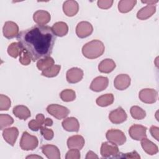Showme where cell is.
Here are the masks:
<instances>
[{
	"label": "cell",
	"instance_id": "1",
	"mask_svg": "<svg viewBox=\"0 0 159 159\" xmlns=\"http://www.w3.org/2000/svg\"><path fill=\"white\" fill-rule=\"evenodd\" d=\"M22 48L27 51L32 61L50 57L52 53L56 35L52 27L47 25H35L22 30L17 36Z\"/></svg>",
	"mask_w": 159,
	"mask_h": 159
},
{
	"label": "cell",
	"instance_id": "2",
	"mask_svg": "<svg viewBox=\"0 0 159 159\" xmlns=\"http://www.w3.org/2000/svg\"><path fill=\"white\" fill-rule=\"evenodd\" d=\"M104 45L101 41L93 40L83 45L82 53L87 58L94 59L101 56L104 52Z\"/></svg>",
	"mask_w": 159,
	"mask_h": 159
},
{
	"label": "cell",
	"instance_id": "3",
	"mask_svg": "<svg viewBox=\"0 0 159 159\" xmlns=\"http://www.w3.org/2000/svg\"><path fill=\"white\" fill-rule=\"evenodd\" d=\"M39 141L37 138L29 134L27 132H23L20 141V147L24 150H32L38 146Z\"/></svg>",
	"mask_w": 159,
	"mask_h": 159
},
{
	"label": "cell",
	"instance_id": "4",
	"mask_svg": "<svg viewBox=\"0 0 159 159\" xmlns=\"http://www.w3.org/2000/svg\"><path fill=\"white\" fill-rule=\"evenodd\" d=\"M47 111L50 115L58 120L66 118L70 113V111L67 107L57 104L48 105L47 107Z\"/></svg>",
	"mask_w": 159,
	"mask_h": 159
},
{
	"label": "cell",
	"instance_id": "5",
	"mask_svg": "<svg viewBox=\"0 0 159 159\" xmlns=\"http://www.w3.org/2000/svg\"><path fill=\"white\" fill-rule=\"evenodd\" d=\"M107 140L116 145H122L126 142V137L124 133L118 129H110L106 134Z\"/></svg>",
	"mask_w": 159,
	"mask_h": 159
},
{
	"label": "cell",
	"instance_id": "6",
	"mask_svg": "<svg viewBox=\"0 0 159 159\" xmlns=\"http://www.w3.org/2000/svg\"><path fill=\"white\" fill-rule=\"evenodd\" d=\"M119 148L117 145L110 142H104L102 143L101 147L100 153L102 157H114L116 158L119 153Z\"/></svg>",
	"mask_w": 159,
	"mask_h": 159
},
{
	"label": "cell",
	"instance_id": "7",
	"mask_svg": "<svg viewBox=\"0 0 159 159\" xmlns=\"http://www.w3.org/2000/svg\"><path fill=\"white\" fill-rule=\"evenodd\" d=\"M139 97L140 101L144 103L153 104L158 99V92L154 89H143L139 92Z\"/></svg>",
	"mask_w": 159,
	"mask_h": 159
},
{
	"label": "cell",
	"instance_id": "8",
	"mask_svg": "<svg viewBox=\"0 0 159 159\" xmlns=\"http://www.w3.org/2000/svg\"><path fill=\"white\" fill-rule=\"evenodd\" d=\"M93 32V27L87 21L79 22L76 27V34L79 38L84 39L89 36Z\"/></svg>",
	"mask_w": 159,
	"mask_h": 159
},
{
	"label": "cell",
	"instance_id": "9",
	"mask_svg": "<svg viewBox=\"0 0 159 159\" xmlns=\"http://www.w3.org/2000/svg\"><path fill=\"white\" fill-rule=\"evenodd\" d=\"M147 127L139 124L132 125L129 130L130 137L135 140H141L142 139L147 137Z\"/></svg>",
	"mask_w": 159,
	"mask_h": 159
},
{
	"label": "cell",
	"instance_id": "10",
	"mask_svg": "<svg viewBox=\"0 0 159 159\" xmlns=\"http://www.w3.org/2000/svg\"><path fill=\"white\" fill-rule=\"evenodd\" d=\"M127 115L121 107H117L116 109L112 111L109 114V119L110 121L115 124H119L126 120Z\"/></svg>",
	"mask_w": 159,
	"mask_h": 159
},
{
	"label": "cell",
	"instance_id": "11",
	"mask_svg": "<svg viewBox=\"0 0 159 159\" xmlns=\"http://www.w3.org/2000/svg\"><path fill=\"white\" fill-rule=\"evenodd\" d=\"M2 32L6 38L8 39H12L19 34V27L14 22L7 21L4 24Z\"/></svg>",
	"mask_w": 159,
	"mask_h": 159
},
{
	"label": "cell",
	"instance_id": "12",
	"mask_svg": "<svg viewBox=\"0 0 159 159\" xmlns=\"http://www.w3.org/2000/svg\"><path fill=\"white\" fill-rule=\"evenodd\" d=\"M109 80L107 77L98 76L95 78L90 84V89L95 92H100L104 90L108 86Z\"/></svg>",
	"mask_w": 159,
	"mask_h": 159
},
{
	"label": "cell",
	"instance_id": "13",
	"mask_svg": "<svg viewBox=\"0 0 159 159\" xmlns=\"http://www.w3.org/2000/svg\"><path fill=\"white\" fill-rule=\"evenodd\" d=\"M83 77V71L77 67H73L66 72V80L70 83H76L80 81Z\"/></svg>",
	"mask_w": 159,
	"mask_h": 159
},
{
	"label": "cell",
	"instance_id": "14",
	"mask_svg": "<svg viewBox=\"0 0 159 159\" xmlns=\"http://www.w3.org/2000/svg\"><path fill=\"white\" fill-rule=\"evenodd\" d=\"M18 135L19 130L17 128L15 127L5 129L2 132V137L11 146L14 145Z\"/></svg>",
	"mask_w": 159,
	"mask_h": 159
},
{
	"label": "cell",
	"instance_id": "15",
	"mask_svg": "<svg viewBox=\"0 0 159 159\" xmlns=\"http://www.w3.org/2000/svg\"><path fill=\"white\" fill-rule=\"evenodd\" d=\"M130 78L127 74H120L117 75L114 81V86L118 90L126 89L130 84Z\"/></svg>",
	"mask_w": 159,
	"mask_h": 159
},
{
	"label": "cell",
	"instance_id": "16",
	"mask_svg": "<svg viewBox=\"0 0 159 159\" xmlns=\"http://www.w3.org/2000/svg\"><path fill=\"white\" fill-rule=\"evenodd\" d=\"M42 153L48 159H60V152L58 147L53 145L47 144L42 146Z\"/></svg>",
	"mask_w": 159,
	"mask_h": 159
},
{
	"label": "cell",
	"instance_id": "17",
	"mask_svg": "<svg viewBox=\"0 0 159 159\" xmlns=\"http://www.w3.org/2000/svg\"><path fill=\"white\" fill-rule=\"evenodd\" d=\"M79 10V5L76 1L68 0L63 4V11L65 14L69 17L75 16Z\"/></svg>",
	"mask_w": 159,
	"mask_h": 159
},
{
	"label": "cell",
	"instance_id": "18",
	"mask_svg": "<svg viewBox=\"0 0 159 159\" xmlns=\"http://www.w3.org/2000/svg\"><path fill=\"white\" fill-rule=\"evenodd\" d=\"M51 16L48 12L43 10H38L34 12L33 19L35 23L40 25H44L50 20Z\"/></svg>",
	"mask_w": 159,
	"mask_h": 159
},
{
	"label": "cell",
	"instance_id": "19",
	"mask_svg": "<svg viewBox=\"0 0 159 159\" xmlns=\"http://www.w3.org/2000/svg\"><path fill=\"white\" fill-rule=\"evenodd\" d=\"M63 128L68 132H78L80 124L78 119L73 117L65 119L62 123Z\"/></svg>",
	"mask_w": 159,
	"mask_h": 159
},
{
	"label": "cell",
	"instance_id": "20",
	"mask_svg": "<svg viewBox=\"0 0 159 159\" xmlns=\"http://www.w3.org/2000/svg\"><path fill=\"white\" fill-rule=\"evenodd\" d=\"M84 139L80 135H75L70 137L67 140V146L71 148H76L81 150L84 145Z\"/></svg>",
	"mask_w": 159,
	"mask_h": 159
},
{
	"label": "cell",
	"instance_id": "21",
	"mask_svg": "<svg viewBox=\"0 0 159 159\" xmlns=\"http://www.w3.org/2000/svg\"><path fill=\"white\" fill-rule=\"evenodd\" d=\"M155 11L156 6L155 4H148L138 11L137 17L140 20H145L150 17Z\"/></svg>",
	"mask_w": 159,
	"mask_h": 159
},
{
	"label": "cell",
	"instance_id": "22",
	"mask_svg": "<svg viewBox=\"0 0 159 159\" xmlns=\"http://www.w3.org/2000/svg\"><path fill=\"white\" fill-rule=\"evenodd\" d=\"M141 145L143 150L150 155H153L158 152V148L157 145L148 140L147 137L141 140Z\"/></svg>",
	"mask_w": 159,
	"mask_h": 159
},
{
	"label": "cell",
	"instance_id": "23",
	"mask_svg": "<svg viewBox=\"0 0 159 159\" xmlns=\"http://www.w3.org/2000/svg\"><path fill=\"white\" fill-rule=\"evenodd\" d=\"M12 112L16 117L22 120H26L31 116L30 111L28 107L23 105L15 106L12 109Z\"/></svg>",
	"mask_w": 159,
	"mask_h": 159
},
{
	"label": "cell",
	"instance_id": "24",
	"mask_svg": "<svg viewBox=\"0 0 159 159\" xmlns=\"http://www.w3.org/2000/svg\"><path fill=\"white\" fill-rule=\"evenodd\" d=\"M116 66V63L113 60L106 58L99 63L98 65V70L101 73H109L114 70Z\"/></svg>",
	"mask_w": 159,
	"mask_h": 159
},
{
	"label": "cell",
	"instance_id": "25",
	"mask_svg": "<svg viewBox=\"0 0 159 159\" xmlns=\"http://www.w3.org/2000/svg\"><path fill=\"white\" fill-rule=\"evenodd\" d=\"M52 29L56 36L63 37L67 34L68 27L66 23L64 22H57L52 27Z\"/></svg>",
	"mask_w": 159,
	"mask_h": 159
},
{
	"label": "cell",
	"instance_id": "26",
	"mask_svg": "<svg viewBox=\"0 0 159 159\" xmlns=\"http://www.w3.org/2000/svg\"><path fill=\"white\" fill-rule=\"evenodd\" d=\"M45 117L42 114H38L35 119H32L28 124L29 128L32 131H38L43 125Z\"/></svg>",
	"mask_w": 159,
	"mask_h": 159
},
{
	"label": "cell",
	"instance_id": "27",
	"mask_svg": "<svg viewBox=\"0 0 159 159\" xmlns=\"http://www.w3.org/2000/svg\"><path fill=\"white\" fill-rule=\"evenodd\" d=\"M137 3L135 0H121L118 3V9L122 13L130 11Z\"/></svg>",
	"mask_w": 159,
	"mask_h": 159
},
{
	"label": "cell",
	"instance_id": "28",
	"mask_svg": "<svg viewBox=\"0 0 159 159\" xmlns=\"http://www.w3.org/2000/svg\"><path fill=\"white\" fill-rule=\"evenodd\" d=\"M114 98L112 93L103 94L96 99V104L101 107H106L112 104L114 102Z\"/></svg>",
	"mask_w": 159,
	"mask_h": 159
},
{
	"label": "cell",
	"instance_id": "29",
	"mask_svg": "<svg viewBox=\"0 0 159 159\" xmlns=\"http://www.w3.org/2000/svg\"><path fill=\"white\" fill-rule=\"evenodd\" d=\"M23 50L24 49L22 48L19 42H12L8 46L7 48L8 54L11 57L15 58L19 56Z\"/></svg>",
	"mask_w": 159,
	"mask_h": 159
},
{
	"label": "cell",
	"instance_id": "30",
	"mask_svg": "<svg viewBox=\"0 0 159 159\" xmlns=\"http://www.w3.org/2000/svg\"><path fill=\"white\" fill-rule=\"evenodd\" d=\"M55 63L54 60L50 57L40 59L37 62V67L39 70L43 71L53 66Z\"/></svg>",
	"mask_w": 159,
	"mask_h": 159
},
{
	"label": "cell",
	"instance_id": "31",
	"mask_svg": "<svg viewBox=\"0 0 159 159\" xmlns=\"http://www.w3.org/2000/svg\"><path fill=\"white\" fill-rule=\"evenodd\" d=\"M130 112L131 116L137 120H142L144 119L146 116L145 111L142 109L141 107L137 106H134L131 107L130 109Z\"/></svg>",
	"mask_w": 159,
	"mask_h": 159
},
{
	"label": "cell",
	"instance_id": "32",
	"mask_svg": "<svg viewBox=\"0 0 159 159\" xmlns=\"http://www.w3.org/2000/svg\"><path fill=\"white\" fill-rule=\"evenodd\" d=\"M61 66L58 65H53L49 68L42 71V75L47 78H53L58 75L60 71Z\"/></svg>",
	"mask_w": 159,
	"mask_h": 159
},
{
	"label": "cell",
	"instance_id": "33",
	"mask_svg": "<svg viewBox=\"0 0 159 159\" xmlns=\"http://www.w3.org/2000/svg\"><path fill=\"white\" fill-rule=\"evenodd\" d=\"M60 96L61 99L65 102L73 101L76 98V93L75 91L71 89H66L63 90L60 94Z\"/></svg>",
	"mask_w": 159,
	"mask_h": 159
},
{
	"label": "cell",
	"instance_id": "34",
	"mask_svg": "<svg viewBox=\"0 0 159 159\" xmlns=\"http://www.w3.org/2000/svg\"><path fill=\"white\" fill-rule=\"evenodd\" d=\"M14 123L13 118L8 114H0V129L3 130L5 127L10 126Z\"/></svg>",
	"mask_w": 159,
	"mask_h": 159
},
{
	"label": "cell",
	"instance_id": "35",
	"mask_svg": "<svg viewBox=\"0 0 159 159\" xmlns=\"http://www.w3.org/2000/svg\"><path fill=\"white\" fill-rule=\"evenodd\" d=\"M11 106V101L9 97L4 94L0 95V110L7 111Z\"/></svg>",
	"mask_w": 159,
	"mask_h": 159
},
{
	"label": "cell",
	"instance_id": "36",
	"mask_svg": "<svg viewBox=\"0 0 159 159\" xmlns=\"http://www.w3.org/2000/svg\"><path fill=\"white\" fill-rule=\"evenodd\" d=\"M46 127L47 126H45V125H43L40 128V133H41L42 135L43 136V137L45 140H50L53 138L54 133L52 129H48Z\"/></svg>",
	"mask_w": 159,
	"mask_h": 159
},
{
	"label": "cell",
	"instance_id": "37",
	"mask_svg": "<svg viewBox=\"0 0 159 159\" xmlns=\"http://www.w3.org/2000/svg\"><path fill=\"white\" fill-rule=\"evenodd\" d=\"M31 57L29 53L23 50L20 55H19V62L23 65H28L31 62Z\"/></svg>",
	"mask_w": 159,
	"mask_h": 159
},
{
	"label": "cell",
	"instance_id": "38",
	"mask_svg": "<svg viewBox=\"0 0 159 159\" xmlns=\"http://www.w3.org/2000/svg\"><path fill=\"white\" fill-rule=\"evenodd\" d=\"M81 157L80 150L71 148L66 154V159H80Z\"/></svg>",
	"mask_w": 159,
	"mask_h": 159
},
{
	"label": "cell",
	"instance_id": "39",
	"mask_svg": "<svg viewBox=\"0 0 159 159\" xmlns=\"http://www.w3.org/2000/svg\"><path fill=\"white\" fill-rule=\"evenodd\" d=\"M116 158H140V155L138 154V153L136 151H133L129 153H120L117 155Z\"/></svg>",
	"mask_w": 159,
	"mask_h": 159
},
{
	"label": "cell",
	"instance_id": "40",
	"mask_svg": "<svg viewBox=\"0 0 159 159\" xmlns=\"http://www.w3.org/2000/svg\"><path fill=\"white\" fill-rule=\"evenodd\" d=\"M112 0H99L97 2L98 6L102 9H107L110 8L112 4H113Z\"/></svg>",
	"mask_w": 159,
	"mask_h": 159
},
{
	"label": "cell",
	"instance_id": "41",
	"mask_svg": "<svg viewBox=\"0 0 159 159\" xmlns=\"http://www.w3.org/2000/svg\"><path fill=\"white\" fill-rule=\"evenodd\" d=\"M150 132L153 137H154L157 141L158 140V135H159V128L157 126L152 125L150 128Z\"/></svg>",
	"mask_w": 159,
	"mask_h": 159
},
{
	"label": "cell",
	"instance_id": "42",
	"mask_svg": "<svg viewBox=\"0 0 159 159\" xmlns=\"http://www.w3.org/2000/svg\"><path fill=\"white\" fill-rule=\"evenodd\" d=\"M90 158H98V156L93 151H89L86 156V159H90Z\"/></svg>",
	"mask_w": 159,
	"mask_h": 159
},
{
	"label": "cell",
	"instance_id": "43",
	"mask_svg": "<svg viewBox=\"0 0 159 159\" xmlns=\"http://www.w3.org/2000/svg\"><path fill=\"white\" fill-rule=\"evenodd\" d=\"M53 124V120L50 119V118H46L45 119V122H44V124L43 125L45 126H52Z\"/></svg>",
	"mask_w": 159,
	"mask_h": 159
},
{
	"label": "cell",
	"instance_id": "44",
	"mask_svg": "<svg viewBox=\"0 0 159 159\" xmlns=\"http://www.w3.org/2000/svg\"><path fill=\"white\" fill-rule=\"evenodd\" d=\"M158 2V0L156 1H153V0H151V1H142V3H145V4H155L156 3H157Z\"/></svg>",
	"mask_w": 159,
	"mask_h": 159
},
{
	"label": "cell",
	"instance_id": "45",
	"mask_svg": "<svg viewBox=\"0 0 159 159\" xmlns=\"http://www.w3.org/2000/svg\"><path fill=\"white\" fill-rule=\"evenodd\" d=\"M42 158V157H40V156H38V155H29V156H27L26 157V158Z\"/></svg>",
	"mask_w": 159,
	"mask_h": 159
}]
</instances>
